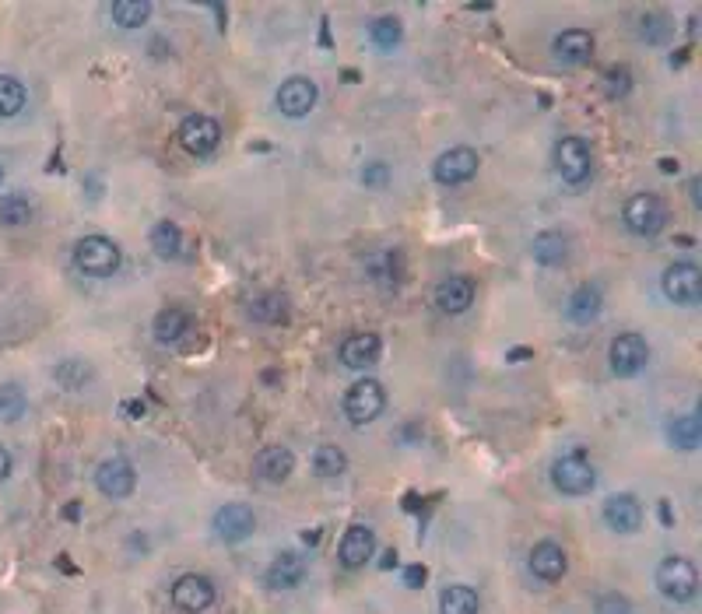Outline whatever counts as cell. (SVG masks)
Listing matches in <instances>:
<instances>
[{
	"instance_id": "obj_25",
	"label": "cell",
	"mask_w": 702,
	"mask_h": 614,
	"mask_svg": "<svg viewBox=\"0 0 702 614\" xmlns=\"http://www.w3.org/2000/svg\"><path fill=\"white\" fill-rule=\"evenodd\" d=\"M531 257L538 260L541 267H562L569 260V236L566 232H538L531 243Z\"/></svg>"
},
{
	"instance_id": "obj_37",
	"label": "cell",
	"mask_w": 702,
	"mask_h": 614,
	"mask_svg": "<svg viewBox=\"0 0 702 614\" xmlns=\"http://www.w3.org/2000/svg\"><path fill=\"white\" fill-rule=\"evenodd\" d=\"M25 411H29V400H25V393L18 390L15 383L0 386V422H4V425L18 422Z\"/></svg>"
},
{
	"instance_id": "obj_13",
	"label": "cell",
	"mask_w": 702,
	"mask_h": 614,
	"mask_svg": "<svg viewBox=\"0 0 702 614\" xmlns=\"http://www.w3.org/2000/svg\"><path fill=\"white\" fill-rule=\"evenodd\" d=\"M172 607L180 614H204L211 604H215V583L201 572H187L172 583Z\"/></svg>"
},
{
	"instance_id": "obj_24",
	"label": "cell",
	"mask_w": 702,
	"mask_h": 614,
	"mask_svg": "<svg viewBox=\"0 0 702 614\" xmlns=\"http://www.w3.org/2000/svg\"><path fill=\"white\" fill-rule=\"evenodd\" d=\"M601 309H604V292H601V285H590V281L573 288V295L566 299V316L576 327H590V323L601 316Z\"/></svg>"
},
{
	"instance_id": "obj_20",
	"label": "cell",
	"mask_w": 702,
	"mask_h": 614,
	"mask_svg": "<svg viewBox=\"0 0 702 614\" xmlns=\"http://www.w3.org/2000/svg\"><path fill=\"white\" fill-rule=\"evenodd\" d=\"M436 306L439 313L446 316H460L474 306V281L464 278V274H453V278H443L436 285Z\"/></svg>"
},
{
	"instance_id": "obj_42",
	"label": "cell",
	"mask_w": 702,
	"mask_h": 614,
	"mask_svg": "<svg viewBox=\"0 0 702 614\" xmlns=\"http://www.w3.org/2000/svg\"><path fill=\"white\" fill-rule=\"evenodd\" d=\"M425 579H429V569H425V565H408V569H404V586H408V590H418Z\"/></svg>"
},
{
	"instance_id": "obj_21",
	"label": "cell",
	"mask_w": 702,
	"mask_h": 614,
	"mask_svg": "<svg viewBox=\"0 0 702 614\" xmlns=\"http://www.w3.org/2000/svg\"><path fill=\"white\" fill-rule=\"evenodd\" d=\"M362 271L373 285L380 288H397L404 278V257L401 250H373L366 260H362Z\"/></svg>"
},
{
	"instance_id": "obj_41",
	"label": "cell",
	"mask_w": 702,
	"mask_h": 614,
	"mask_svg": "<svg viewBox=\"0 0 702 614\" xmlns=\"http://www.w3.org/2000/svg\"><path fill=\"white\" fill-rule=\"evenodd\" d=\"M362 183H366L369 190H383V186L390 183V165L387 162H369L366 169H362Z\"/></svg>"
},
{
	"instance_id": "obj_4",
	"label": "cell",
	"mask_w": 702,
	"mask_h": 614,
	"mask_svg": "<svg viewBox=\"0 0 702 614\" xmlns=\"http://www.w3.org/2000/svg\"><path fill=\"white\" fill-rule=\"evenodd\" d=\"M387 411V390H383L380 379H359L351 383L348 393H344V418H348L355 429L362 425H373L376 418Z\"/></svg>"
},
{
	"instance_id": "obj_19",
	"label": "cell",
	"mask_w": 702,
	"mask_h": 614,
	"mask_svg": "<svg viewBox=\"0 0 702 614\" xmlns=\"http://www.w3.org/2000/svg\"><path fill=\"white\" fill-rule=\"evenodd\" d=\"M383 355V341L380 334H373V330H362V334H348L341 341V362L348 365V369H369V365H376Z\"/></svg>"
},
{
	"instance_id": "obj_39",
	"label": "cell",
	"mask_w": 702,
	"mask_h": 614,
	"mask_svg": "<svg viewBox=\"0 0 702 614\" xmlns=\"http://www.w3.org/2000/svg\"><path fill=\"white\" fill-rule=\"evenodd\" d=\"M639 36H643L646 43H664V39L671 36V22H667L664 15H646L643 22H639Z\"/></svg>"
},
{
	"instance_id": "obj_46",
	"label": "cell",
	"mask_w": 702,
	"mask_h": 614,
	"mask_svg": "<svg viewBox=\"0 0 702 614\" xmlns=\"http://www.w3.org/2000/svg\"><path fill=\"white\" fill-rule=\"evenodd\" d=\"M4 176H8V172H4V165H0V183H4Z\"/></svg>"
},
{
	"instance_id": "obj_16",
	"label": "cell",
	"mask_w": 702,
	"mask_h": 614,
	"mask_svg": "<svg viewBox=\"0 0 702 614\" xmlns=\"http://www.w3.org/2000/svg\"><path fill=\"white\" fill-rule=\"evenodd\" d=\"M373 555H376V530L366 527V523H351L341 537V548H337L341 565L344 569H362V565H369Z\"/></svg>"
},
{
	"instance_id": "obj_22",
	"label": "cell",
	"mask_w": 702,
	"mask_h": 614,
	"mask_svg": "<svg viewBox=\"0 0 702 614\" xmlns=\"http://www.w3.org/2000/svg\"><path fill=\"white\" fill-rule=\"evenodd\" d=\"M552 53L559 64L583 67V64H590V57H594V36H590L587 29H566L562 36H555Z\"/></svg>"
},
{
	"instance_id": "obj_40",
	"label": "cell",
	"mask_w": 702,
	"mask_h": 614,
	"mask_svg": "<svg viewBox=\"0 0 702 614\" xmlns=\"http://www.w3.org/2000/svg\"><path fill=\"white\" fill-rule=\"evenodd\" d=\"M594 614H632V604H629L625 593L608 590V593H601V597L594 600Z\"/></svg>"
},
{
	"instance_id": "obj_23",
	"label": "cell",
	"mask_w": 702,
	"mask_h": 614,
	"mask_svg": "<svg viewBox=\"0 0 702 614\" xmlns=\"http://www.w3.org/2000/svg\"><path fill=\"white\" fill-rule=\"evenodd\" d=\"M306 572H309V565H306V558H302L299 551H281V555L267 565L264 579H267L271 590H295V586H302Z\"/></svg>"
},
{
	"instance_id": "obj_35",
	"label": "cell",
	"mask_w": 702,
	"mask_h": 614,
	"mask_svg": "<svg viewBox=\"0 0 702 614\" xmlns=\"http://www.w3.org/2000/svg\"><path fill=\"white\" fill-rule=\"evenodd\" d=\"M53 379H57L64 390L78 393V390H85V383L92 379V365L81 362V358H67V362H60L57 369H53Z\"/></svg>"
},
{
	"instance_id": "obj_5",
	"label": "cell",
	"mask_w": 702,
	"mask_h": 614,
	"mask_svg": "<svg viewBox=\"0 0 702 614\" xmlns=\"http://www.w3.org/2000/svg\"><path fill=\"white\" fill-rule=\"evenodd\" d=\"M552 485L559 495H569V499H580V495H590L597 485V471L594 464L587 460L583 450L562 453L559 460L552 464Z\"/></svg>"
},
{
	"instance_id": "obj_38",
	"label": "cell",
	"mask_w": 702,
	"mask_h": 614,
	"mask_svg": "<svg viewBox=\"0 0 702 614\" xmlns=\"http://www.w3.org/2000/svg\"><path fill=\"white\" fill-rule=\"evenodd\" d=\"M632 88V71L625 64L611 67L608 74H604V92H608V99H622V95H629Z\"/></svg>"
},
{
	"instance_id": "obj_6",
	"label": "cell",
	"mask_w": 702,
	"mask_h": 614,
	"mask_svg": "<svg viewBox=\"0 0 702 614\" xmlns=\"http://www.w3.org/2000/svg\"><path fill=\"white\" fill-rule=\"evenodd\" d=\"M555 172L566 179L569 186H583L594 176V155H590V144L583 137H562L555 144Z\"/></svg>"
},
{
	"instance_id": "obj_17",
	"label": "cell",
	"mask_w": 702,
	"mask_h": 614,
	"mask_svg": "<svg viewBox=\"0 0 702 614\" xmlns=\"http://www.w3.org/2000/svg\"><path fill=\"white\" fill-rule=\"evenodd\" d=\"M295 471V453L288 446H264V450L253 457V474H257L264 485H285Z\"/></svg>"
},
{
	"instance_id": "obj_2",
	"label": "cell",
	"mask_w": 702,
	"mask_h": 614,
	"mask_svg": "<svg viewBox=\"0 0 702 614\" xmlns=\"http://www.w3.org/2000/svg\"><path fill=\"white\" fill-rule=\"evenodd\" d=\"M622 222L632 236L639 239H653L667 229V204L664 197L657 193H632L625 200V211H622Z\"/></svg>"
},
{
	"instance_id": "obj_28",
	"label": "cell",
	"mask_w": 702,
	"mask_h": 614,
	"mask_svg": "<svg viewBox=\"0 0 702 614\" xmlns=\"http://www.w3.org/2000/svg\"><path fill=\"white\" fill-rule=\"evenodd\" d=\"M478 611H481V597L471 586L453 583L439 593V614H478Z\"/></svg>"
},
{
	"instance_id": "obj_7",
	"label": "cell",
	"mask_w": 702,
	"mask_h": 614,
	"mask_svg": "<svg viewBox=\"0 0 702 614\" xmlns=\"http://www.w3.org/2000/svg\"><path fill=\"white\" fill-rule=\"evenodd\" d=\"M176 141H180V148L190 151L194 158H204L222 144V123H218L215 116L190 113L187 120L180 123V130H176Z\"/></svg>"
},
{
	"instance_id": "obj_15",
	"label": "cell",
	"mask_w": 702,
	"mask_h": 614,
	"mask_svg": "<svg viewBox=\"0 0 702 614\" xmlns=\"http://www.w3.org/2000/svg\"><path fill=\"white\" fill-rule=\"evenodd\" d=\"M601 516H604V523L615 530V534H636V530L643 527V520H646L643 502H639L636 495H629V492L611 495V499L604 502Z\"/></svg>"
},
{
	"instance_id": "obj_11",
	"label": "cell",
	"mask_w": 702,
	"mask_h": 614,
	"mask_svg": "<svg viewBox=\"0 0 702 614\" xmlns=\"http://www.w3.org/2000/svg\"><path fill=\"white\" fill-rule=\"evenodd\" d=\"M478 165H481L478 151L457 144V148L443 151V155L432 162V176H436L439 186H464L478 176Z\"/></svg>"
},
{
	"instance_id": "obj_10",
	"label": "cell",
	"mask_w": 702,
	"mask_h": 614,
	"mask_svg": "<svg viewBox=\"0 0 702 614\" xmlns=\"http://www.w3.org/2000/svg\"><path fill=\"white\" fill-rule=\"evenodd\" d=\"M316 102H320V88H316V81L302 78V74L281 81V88L274 92V106H278V113L288 116V120L309 116L316 109Z\"/></svg>"
},
{
	"instance_id": "obj_33",
	"label": "cell",
	"mask_w": 702,
	"mask_h": 614,
	"mask_svg": "<svg viewBox=\"0 0 702 614\" xmlns=\"http://www.w3.org/2000/svg\"><path fill=\"white\" fill-rule=\"evenodd\" d=\"M109 15H113V22L120 25V29H141L144 22L151 18V4L148 0H116L113 8H109Z\"/></svg>"
},
{
	"instance_id": "obj_14",
	"label": "cell",
	"mask_w": 702,
	"mask_h": 614,
	"mask_svg": "<svg viewBox=\"0 0 702 614\" xmlns=\"http://www.w3.org/2000/svg\"><path fill=\"white\" fill-rule=\"evenodd\" d=\"M211 527H215L218 541L239 544V541H246V537H253V530H257V513H253L246 502H225L215 513V520H211Z\"/></svg>"
},
{
	"instance_id": "obj_1",
	"label": "cell",
	"mask_w": 702,
	"mask_h": 614,
	"mask_svg": "<svg viewBox=\"0 0 702 614\" xmlns=\"http://www.w3.org/2000/svg\"><path fill=\"white\" fill-rule=\"evenodd\" d=\"M653 583H657L660 597L671 604H692L699 593V569L685 555H667L653 572Z\"/></svg>"
},
{
	"instance_id": "obj_12",
	"label": "cell",
	"mask_w": 702,
	"mask_h": 614,
	"mask_svg": "<svg viewBox=\"0 0 702 614\" xmlns=\"http://www.w3.org/2000/svg\"><path fill=\"white\" fill-rule=\"evenodd\" d=\"M95 488H99V495H106V499H113V502L130 499L137 488V467L130 464L127 457L102 460V464L95 467Z\"/></svg>"
},
{
	"instance_id": "obj_36",
	"label": "cell",
	"mask_w": 702,
	"mask_h": 614,
	"mask_svg": "<svg viewBox=\"0 0 702 614\" xmlns=\"http://www.w3.org/2000/svg\"><path fill=\"white\" fill-rule=\"evenodd\" d=\"M369 39H373L376 50H394V46H401L404 29H401V22H397L394 15H383V18H376V22L369 25Z\"/></svg>"
},
{
	"instance_id": "obj_29",
	"label": "cell",
	"mask_w": 702,
	"mask_h": 614,
	"mask_svg": "<svg viewBox=\"0 0 702 614\" xmlns=\"http://www.w3.org/2000/svg\"><path fill=\"white\" fill-rule=\"evenodd\" d=\"M702 439V425H699V415H681L667 425V443L681 453H692Z\"/></svg>"
},
{
	"instance_id": "obj_45",
	"label": "cell",
	"mask_w": 702,
	"mask_h": 614,
	"mask_svg": "<svg viewBox=\"0 0 702 614\" xmlns=\"http://www.w3.org/2000/svg\"><path fill=\"white\" fill-rule=\"evenodd\" d=\"M660 169H664V172H678V162H671V158H664V162H660Z\"/></svg>"
},
{
	"instance_id": "obj_34",
	"label": "cell",
	"mask_w": 702,
	"mask_h": 614,
	"mask_svg": "<svg viewBox=\"0 0 702 614\" xmlns=\"http://www.w3.org/2000/svg\"><path fill=\"white\" fill-rule=\"evenodd\" d=\"M313 471L320 474V478H341V474L348 471V457H344L341 446L323 443V446H316V453H313Z\"/></svg>"
},
{
	"instance_id": "obj_3",
	"label": "cell",
	"mask_w": 702,
	"mask_h": 614,
	"mask_svg": "<svg viewBox=\"0 0 702 614\" xmlns=\"http://www.w3.org/2000/svg\"><path fill=\"white\" fill-rule=\"evenodd\" d=\"M123 264L120 246L109 236H85L74 246V267L88 278H113Z\"/></svg>"
},
{
	"instance_id": "obj_44",
	"label": "cell",
	"mask_w": 702,
	"mask_h": 614,
	"mask_svg": "<svg viewBox=\"0 0 702 614\" xmlns=\"http://www.w3.org/2000/svg\"><path fill=\"white\" fill-rule=\"evenodd\" d=\"M699 186H702V183H699V176H695V179H692V186H688V193H692V204H695V208H699V204H702V197H699Z\"/></svg>"
},
{
	"instance_id": "obj_9",
	"label": "cell",
	"mask_w": 702,
	"mask_h": 614,
	"mask_svg": "<svg viewBox=\"0 0 702 614\" xmlns=\"http://www.w3.org/2000/svg\"><path fill=\"white\" fill-rule=\"evenodd\" d=\"M608 362L615 376L632 379L650 365V344H646L643 334H618L608 348Z\"/></svg>"
},
{
	"instance_id": "obj_18",
	"label": "cell",
	"mask_w": 702,
	"mask_h": 614,
	"mask_svg": "<svg viewBox=\"0 0 702 614\" xmlns=\"http://www.w3.org/2000/svg\"><path fill=\"white\" fill-rule=\"evenodd\" d=\"M531 572L541 579V583H559L569 569V555L559 541H538L531 548Z\"/></svg>"
},
{
	"instance_id": "obj_43",
	"label": "cell",
	"mask_w": 702,
	"mask_h": 614,
	"mask_svg": "<svg viewBox=\"0 0 702 614\" xmlns=\"http://www.w3.org/2000/svg\"><path fill=\"white\" fill-rule=\"evenodd\" d=\"M11 471H15V460H11L8 446H0V481H8Z\"/></svg>"
},
{
	"instance_id": "obj_27",
	"label": "cell",
	"mask_w": 702,
	"mask_h": 614,
	"mask_svg": "<svg viewBox=\"0 0 702 614\" xmlns=\"http://www.w3.org/2000/svg\"><path fill=\"white\" fill-rule=\"evenodd\" d=\"M151 334H155L158 344L183 341V334H190V313H183V309H176V306H165L162 313L155 316V323H151Z\"/></svg>"
},
{
	"instance_id": "obj_31",
	"label": "cell",
	"mask_w": 702,
	"mask_h": 614,
	"mask_svg": "<svg viewBox=\"0 0 702 614\" xmlns=\"http://www.w3.org/2000/svg\"><path fill=\"white\" fill-rule=\"evenodd\" d=\"M25 106H29V88L18 78H11V74H0V116L11 120V116H18Z\"/></svg>"
},
{
	"instance_id": "obj_8",
	"label": "cell",
	"mask_w": 702,
	"mask_h": 614,
	"mask_svg": "<svg viewBox=\"0 0 702 614\" xmlns=\"http://www.w3.org/2000/svg\"><path fill=\"white\" fill-rule=\"evenodd\" d=\"M660 288H664V295L674 306L692 309V306H699V299H702V271L695 264H688V260H678V264H671L664 271Z\"/></svg>"
},
{
	"instance_id": "obj_26",
	"label": "cell",
	"mask_w": 702,
	"mask_h": 614,
	"mask_svg": "<svg viewBox=\"0 0 702 614\" xmlns=\"http://www.w3.org/2000/svg\"><path fill=\"white\" fill-rule=\"evenodd\" d=\"M246 316H250L253 323H267V327L285 323L288 299L281 292H260V295H253V299L246 302Z\"/></svg>"
},
{
	"instance_id": "obj_30",
	"label": "cell",
	"mask_w": 702,
	"mask_h": 614,
	"mask_svg": "<svg viewBox=\"0 0 702 614\" xmlns=\"http://www.w3.org/2000/svg\"><path fill=\"white\" fill-rule=\"evenodd\" d=\"M151 250L158 253L162 260H176L183 253V232L176 222H158L155 229H151Z\"/></svg>"
},
{
	"instance_id": "obj_32",
	"label": "cell",
	"mask_w": 702,
	"mask_h": 614,
	"mask_svg": "<svg viewBox=\"0 0 702 614\" xmlns=\"http://www.w3.org/2000/svg\"><path fill=\"white\" fill-rule=\"evenodd\" d=\"M32 200L25 193H4L0 197V225H8V229H18V225H29L32 222Z\"/></svg>"
}]
</instances>
